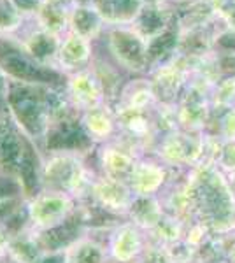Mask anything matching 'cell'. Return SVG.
I'll list each match as a JSON object with an SVG mask.
<instances>
[{
	"label": "cell",
	"mask_w": 235,
	"mask_h": 263,
	"mask_svg": "<svg viewBox=\"0 0 235 263\" xmlns=\"http://www.w3.org/2000/svg\"><path fill=\"white\" fill-rule=\"evenodd\" d=\"M186 186L195 207V219L212 233L235 232V193L216 165H195L186 171Z\"/></svg>",
	"instance_id": "6da1fadb"
},
{
	"label": "cell",
	"mask_w": 235,
	"mask_h": 263,
	"mask_svg": "<svg viewBox=\"0 0 235 263\" xmlns=\"http://www.w3.org/2000/svg\"><path fill=\"white\" fill-rule=\"evenodd\" d=\"M97 174L98 171L89 167L79 149H51L37 168L39 188L65 192L79 203L88 202Z\"/></svg>",
	"instance_id": "7a4b0ae2"
},
{
	"label": "cell",
	"mask_w": 235,
	"mask_h": 263,
	"mask_svg": "<svg viewBox=\"0 0 235 263\" xmlns=\"http://www.w3.org/2000/svg\"><path fill=\"white\" fill-rule=\"evenodd\" d=\"M81 203L69 193L53 188H39L23 202L25 224L33 232L49 233L69 223L79 213Z\"/></svg>",
	"instance_id": "3957f363"
},
{
	"label": "cell",
	"mask_w": 235,
	"mask_h": 263,
	"mask_svg": "<svg viewBox=\"0 0 235 263\" xmlns=\"http://www.w3.org/2000/svg\"><path fill=\"white\" fill-rule=\"evenodd\" d=\"M155 158L170 171H188L200 162L202 156V134L176 130L161 135L155 147Z\"/></svg>",
	"instance_id": "277c9868"
},
{
	"label": "cell",
	"mask_w": 235,
	"mask_h": 263,
	"mask_svg": "<svg viewBox=\"0 0 235 263\" xmlns=\"http://www.w3.org/2000/svg\"><path fill=\"white\" fill-rule=\"evenodd\" d=\"M16 120L30 135H41L48 118V97L35 88L14 84L7 95Z\"/></svg>",
	"instance_id": "5b68a950"
},
{
	"label": "cell",
	"mask_w": 235,
	"mask_h": 263,
	"mask_svg": "<svg viewBox=\"0 0 235 263\" xmlns=\"http://www.w3.org/2000/svg\"><path fill=\"white\" fill-rule=\"evenodd\" d=\"M134 200L135 193L130 188L128 181L114 179V177L97 174L88 203H92L95 209L107 216L126 219L128 211H130Z\"/></svg>",
	"instance_id": "8992f818"
},
{
	"label": "cell",
	"mask_w": 235,
	"mask_h": 263,
	"mask_svg": "<svg viewBox=\"0 0 235 263\" xmlns=\"http://www.w3.org/2000/svg\"><path fill=\"white\" fill-rule=\"evenodd\" d=\"M179 128L191 134H204L209 128L212 118L211 91L188 81L185 91L179 97L177 104Z\"/></svg>",
	"instance_id": "52a82bcc"
},
{
	"label": "cell",
	"mask_w": 235,
	"mask_h": 263,
	"mask_svg": "<svg viewBox=\"0 0 235 263\" xmlns=\"http://www.w3.org/2000/svg\"><path fill=\"white\" fill-rule=\"evenodd\" d=\"M191 74L190 58L177 54L170 62L153 69L151 84L155 90L158 104H177L179 97L185 91Z\"/></svg>",
	"instance_id": "ba28073f"
},
{
	"label": "cell",
	"mask_w": 235,
	"mask_h": 263,
	"mask_svg": "<svg viewBox=\"0 0 235 263\" xmlns=\"http://www.w3.org/2000/svg\"><path fill=\"white\" fill-rule=\"evenodd\" d=\"M148 233L132 221H118L107 233V253L111 261L137 263L148 246Z\"/></svg>",
	"instance_id": "9c48e42d"
},
{
	"label": "cell",
	"mask_w": 235,
	"mask_h": 263,
	"mask_svg": "<svg viewBox=\"0 0 235 263\" xmlns=\"http://www.w3.org/2000/svg\"><path fill=\"white\" fill-rule=\"evenodd\" d=\"M0 67L7 74L14 76L16 79H23V81L65 84V78H62L58 72L39 65L20 49L12 48L11 44H0Z\"/></svg>",
	"instance_id": "30bf717a"
},
{
	"label": "cell",
	"mask_w": 235,
	"mask_h": 263,
	"mask_svg": "<svg viewBox=\"0 0 235 263\" xmlns=\"http://www.w3.org/2000/svg\"><path fill=\"white\" fill-rule=\"evenodd\" d=\"M111 51L123 69L144 72L149 67L148 41L137 30H114L111 33Z\"/></svg>",
	"instance_id": "8fae6325"
},
{
	"label": "cell",
	"mask_w": 235,
	"mask_h": 263,
	"mask_svg": "<svg viewBox=\"0 0 235 263\" xmlns=\"http://www.w3.org/2000/svg\"><path fill=\"white\" fill-rule=\"evenodd\" d=\"M172 171L155 156H140L135 162L128 184L137 197H158L167 188Z\"/></svg>",
	"instance_id": "7c38bea8"
},
{
	"label": "cell",
	"mask_w": 235,
	"mask_h": 263,
	"mask_svg": "<svg viewBox=\"0 0 235 263\" xmlns=\"http://www.w3.org/2000/svg\"><path fill=\"white\" fill-rule=\"evenodd\" d=\"M140 156L123 141H111L97 147V171L102 176L128 181Z\"/></svg>",
	"instance_id": "4fadbf2b"
},
{
	"label": "cell",
	"mask_w": 235,
	"mask_h": 263,
	"mask_svg": "<svg viewBox=\"0 0 235 263\" xmlns=\"http://www.w3.org/2000/svg\"><path fill=\"white\" fill-rule=\"evenodd\" d=\"M172 6L179 32L204 28L220 21V0H185Z\"/></svg>",
	"instance_id": "5bb4252c"
},
{
	"label": "cell",
	"mask_w": 235,
	"mask_h": 263,
	"mask_svg": "<svg viewBox=\"0 0 235 263\" xmlns=\"http://www.w3.org/2000/svg\"><path fill=\"white\" fill-rule=\"evenodd\" d=\"M51 253L55 251L48 249L44 242V235L33 232L23 223V227H20L12 233L7 263H41Z\"/></svg>",
	"instance_id": "9a60e30c"
},
{
	"label": "cell",
	"mask_w": 235,
	"mask_h": 263,
	"mask_svg": "<svg viewBox=\"0 0 235 263\" xmlns=\"http://www.w3.org/2000/svg\"><path fill=\"white\" fill-rule=\"evenodd\" d=\"M62 263H109L105 242L92 233H81L60 249Z\"/></svg>",
	"instance_id": "2e32d148"
},
{
	"label": "cell",
	"mask_w": 235,
	"mask_h": 263,
	"mask_svg": "<svg viewBox=\"0 0 235 263\" xmlns=\"http://www.w3.org/2000/svg\"><path fill=\"white\" fill-rule=\"evenodd\" d=\"M221 32H223V25L220 21L204 28L179 32V54L190 58V60L207 57L212 51H216Z\"/></svg>",
	"instance_id": "e0dca14e"
},
{
	"label": "cell",
	"mask_w": 235,
	"mask_h": 263,
	"mask_svg": "<svg viewBox=\"0 0 235 263\" xmlns=\"http://www.w3.org/2000/svg\"><path fill=\"white\" fill-rule=\"evenodd\" d=\"M84 134L92 144H105L114 141V135L118 134V120L104 107H95L86 111L79 118Z\"/></svg>",
	"instance_id": "ac0fdd59"
},
{
	"label": "cell",
	"mask_w": 235,
	"mask_h": 263,
	"mask_svg": "<svg viewBox=\"0 0 235 263\" xmlns=\"http://www.w3.org/2000/svg\"><path fill=\"white\" fill-rule=\"evenodd\" d=\"M137 32L148 42L155 39L172 27L174 21V6H142L137 14Z\"/></svg>",
	"instance_id": "d6986e66"
},
{
	"label": "cell",
	"mask_w": 235,
	"mask_h": 263,
	"mask_svg": "<svg viewBox=\"0 0 235 263\" xmlns=\"http://www.w3.org/2000/svg\"><path fill=\"white\" fill-rule=\"evenodd\" d=\"M165 216L164 203H161L160 195L158 197H137L132 203L130 211H128L126 219L142 228L144 232L149 233L153 228L160 223V219Z\"/></svg>",
	"instance_id": "ffe728a7"
},
{
	"label": "cell",
	"mask_w": 235,
	"mask_h": 263,
	"mask_svg": "<svg viewBox=\"0 0 235 263\" xmlns=\"http://www.w3.org/2000/svg\"><path fill=\"white\" fill-rule=\"evenodd\" d=\"M158 104L151 79H135L126 84L118 95V107L137 109V111H151Z\"/></svg>",
	"instance_id": "44dd1931"
},
{
	"label": "cell",
	"mask_w": 235,
	"mask_h": 263,
	"mask_svg": "<svg viewBox=\"0 0 235 263\" xmlns=\"http://www.w3.org/2000/svg\"><path fill=\"white\" fill-rule=\"evenodd\" d=\"M148 54H149V65L151 69L160 67L164 63L170 62L179 54V30L176 23L167 32L160 33L155 39L148 42Z\"/></svg>",
	"instance_id": "7402d4cb"
},
{
	"label": "cell",
	"mask_w": 235,
	"mask_h": 263,
	"mask_svg": "<svg viewBox=\"0 0 235 263\" xmlns=\"http://www.w3.org/2000/svg\"><path fill=\"white\" fill-rule=\"evenodd\" d=\"M186 227H188L186 221L165 213L164 218L160 219V223L148 233V239L161 246H172L185 239Z\"/></svg>",
	"instance_id": "603a6c76"
},
{
	"label": "cell",
	"mask_w": 235,
	"mask_h": 263,
	"mask_svg": "<svg viewBox=\"0 0 235 263\" xmlns=\"http://www.w3.org/2000/svg\"><path fill=\"white\" fill-rule=\"evenodd\" d=\"M104 18L111 21H132L142 9V0H95Z\"/></svg>",
	"instance_id": "cb8c5ba5"
},
{
	"label": "cell",
	"mask_w": 235,
	"mask_h": 263,
	"mask_svg": "<svg viewBox=\"0 0 235 263\" xmlns=\"http://www.w3.org/2000/svg\"><path fill=\"white\" fill-rule=\"evenodd\" d=\"M211 105L214 112L235 107V76L221 78L211 93Z\"/></svg>",
	"instance_id": "d4e9b609"
},
{
	"label": "cell",
	"mask_w": 235,
	"mask_h": 263,
	"mask_svg": "<svg viewBox=\"0 0 235 263\" xmlns=\"http://www.w3.org/2000/svg\"><path fill=\"white\" fill-rule=\"evenodd\" d=\"M206 132L216 134L223 142H235V107L221 112L212 111L211 123Z\"/></svg>",
	"instance_id": "484cf974"
},
{
	"label": "cell",
	"mask_w": 235,
	"mask_h": 263,
	"mask_svg": "<svg viewBox=\"0 0 235 263\" xmlns=\"http://www.w3.org/2000/svg\"><path fill=\"white\" fill-rule=\"evenodd\" d=\"M137 263H174L169 254V249L161 244H156L153 240H148V246L144 253L140 254Z\"/></svg>",
	"instance_id": "4316f807"
},
{
	"label": "cell",
	"mask_w": 235,
	"mask_h": 263,
	"mask_svg": "<svg viewBox=\"0 0 235 263\" xmlns=\"http://www.w3.org/2000/svg\"><path fill=\"white\" fill-rule=\"evenodd\" d=\"M220 23L225 32L235 35V0H220Z\"/></svg>",
	"instance_id": "83f0119b"
},
{
	"label": "cell",
	"mask_w": 235,
	"mask_h": 263,
	"mask_svg": "<svg viewBox=\"0 0 235 263\" xmlns=\"http://www.w3.org/2000/svg\"><path fill=\"white\" fill-rule=\"evenodd\" d=\"M218 168L223 174H226V176L235 172V142L223 144L220 160H218Z\"/></svg>",
	"instance_id": "f1b7e54d"
},
{
	"label": "cell",
	"mask_w": 235,
	"mask_h": 263,
	"mask_svg": "<svg viewBox=\"0 0 235 263\" xmlns=\"http://www.w3.org/2000/svg\"><path fill=\"white\" fill-rule=\"evenodd\" d=\"M74 23L81 33H92L97 28L98 18H97L95 12H92L88 9H81V11H78V14H76Z\"/></svg>",
	"instance_id": "f546056e"
},
{
	"label": "cell",
	"mask_w": 235,
	"mask_h": 263,
	"mask_svg": "<svg viewBox=\"0 0 235 263\" xmlns=\"http://www.w3.org/2000/svg\"><path fill=\"white\" fill-rule=\"evenodd\" d=\"M55 49H57V44H55V41L51 39V37L39 35L35 41L32 42V53H33V57H37V58L53 54Z\"/></svg>",
	"instance_id": "4dcf8cb0"
},
{
	"label": "cell",
	"mask_w": 235,
	"mask_h": 263,
	"mask_svg": "<svg viewBox=\"0 0 235 263\" xmlns=\"http://www.w3.org/2000/svg\"><path fill=\"white\" fill-rule=\"evenodd\" d=\"M12 233L14 230H11L7 223H0V263L7 261V258H9Z\"/></svg>",
	"instance_id": "1f68e13d"
},
{
	"label": "cell",
	"mask_w": 235,
	"mask_h": 263,
	"mask_svg": "<svg viewBox=\"0 0 235 263\" xmlns=\"http://www.w3.org/2000/svg\"><path fill=\"white\" fill-rule=\"evenodd\" d=\"M14 20V9L7 0H0V27H7Z\"/></svg>",
	"instance_id": "d6a6232c"
},
{
	"label": "cell",
	"mask_w": 235,
	"mask_h": 263,
	"mask_svg": "<svg viewBox=\"0 0 235 263\" xmlns=\"http://www.w3.org/2000/svg\"><path fill=\"white\" fill-rule=\"evenodd\" d=\"M14 2L21 9H33L37 6V0H14Z\"/></svg>",
	"instance_id": "836d02e7"
},
{
	"label": "cell",
	"mask_w": 235,
	"mask_h": 263,
	"mask_svg": "<svg viewBox=\"0 0 235 263\" xmlns=\"http://www.w3.org/2000/svg\"><path fill=\"white\" fill-rule=\"evenodd\" d=\"M226 261H228V263H235V235L232 237V240H230L228 254H226Z\"/></svg>",
	"instance_id": "e575fe53"
},
{
	"label": "cell",
	"mask_w": 235,
	"mask_h": 263,
	"mask_svg": "<svg viewBox=\"0 0 235 263\" xmlns=\"http://www.w3.org/2000/svg\"><path fill=\"white\" fill-rule=\"evenodd\" d=\"M167 0H142L144 6H165Z\"/></svg>",
	"instance_id": "d590c367"
},
{
	"label": "cell",
	"mask_w": 235,
	"mask_h": 263,
	"mask_svg": "<svg viewBox=\"0 0 235 263\" xmlns=\"http://www.w3.org/2000/svg\"><path fill=\"white\" fill-rule=\"evenodd\" d=\"M226 177H228V182H230V186H232V192L235 193V172L230 174V176H226Z\"/></svg>",
	"instance_id": "8d00e7d4"
},
{
	"label": "cell",
	"mask_w": 235,
	"mask_h": 263,
	"mask_svg": "<svg viewBox=\"0 0 235 263\" xmlns=\"http://www.w3.org/2000/svg\"><path fill=\"white\" fill-rule=\"evenodd\" d=\"M4 88H6V83H4V78L0 76V95L4 93Z\"/></svg>",
	"instance_id": "74e56055"
},
{
	"label": "cell",
	"mask_w": 235,
	"mask_h": 263,
	"mask_svg": "<svg viewBox=\"0 0 235 263\" xmlns=\"http://www.w3.org/2000/svg\"><path fill=\"white\" fill-rule=\"evenodd\" d=\"M109 263H116V261H109Z\"/></svg>",
	"instance_id": "f35d334b"
}]
</instances>
